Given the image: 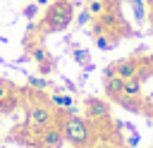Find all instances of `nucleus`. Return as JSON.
<instances>
[{"label": "nucleus", "instance_id": "obj_6", "mask_svg": "<svg viewBox=\"0 0 153 148\" xmlns=\"http://www.w3.org/2000/svg\"><path fill=\"white\" fill-rule=\"evenodd\" d=\"M112 69H115V76H120V79H134V76H139V62L134 60V57H129V60H120V62H112Z\"/></svg>", "mask_w": 153, "mask_h": 148}, {"label": "nucleus", "instance_id": "obj_21", "mask_svg": "<svg viewBox=\"0 0 153 148\" xmlns=\"http://www.w3.org/2000/svg\"><path fill=\"white\" fill-rule=\"evenodd\" d=\"M36 5H48V0H36Z\"/></svg>", "mask_w": 153, "mask_h": 148}, {"label": "nucleus", "instance_id": "obj_10", "mask_svg": "<svg viewBox=\"0 0 153 148\" xmlns=\"http://www.w3.org/2000/svg\"><path fill=\"white\" fill-rule=\"evenodd\" d=\"M139 93H141V81H139V76L127 79L124 86H122V95H127V98H139Z\"/></svg>", "mask_w": 153, "mask_h": 148}, {"label": "nucleus", "instance_id": "obj_1", "mask_svg": "<svg viewBox=\"0 0 153 148\" xmlns=\"http://www.w3.org/2000/svg\"><path fill=\"white\" fill-rule=\"evenodd\" d=\"M74 19V2L69 0H55L48 5L43 19H41V31L43 33H57V31H65Z\"/></svg>", "mask_w": 153, "mask_h": 148}, {"label": "nucleus", "instance_id": "obj_17", "mask_svg": "<svg viewBox=\"0 0 153 148\" xmlns=\"http://www.w3.org/2000/svg\"><path fill=\"white\" fill-rule=\"evenodd\" d=\"M129 2L134 5V14H136V19L143 21V0H129Z\"/></svg>", "mask_w": 153, "mask_h": 148}, {"label": "nucleus", "instance_id": "obj_11", "mask_svg": "<svg viewBox=\"0 0 153 148\" xmlns=\"http://www.w3.org/2000/svg\"><path fill=\"white\" fill-rule=\"evenodd\" d=\"M26 84H29V88H33V91H45L48 86H50V81L45 79V76H36V74H31L29 79H26Z\"/></svg>", "mask_w": 153, "mask_h": 148}, {"label": "nucleus", "instance_id": "obj_9", "mask_svg": "<svg viewBox=\"0 0 153 148\" xmlns=\"http://www.w3.org/2000/svg\"><path fill=\"white\" fill-rule=\"evenodd\" d=\"M29 57L36 62V64H41V62H48V60H53V55L43 48V45H29Z\"/></svg>", "mask_w": 153, "mask_h": 148}, {"label": "nucleus", "instance_id": "obj_4", "mask_svg": "<svg viewBox=\"0 0 153 148\" xmlns=\"http://www.w3.org/2000/svg\"><path fill=\"white\" fill-rule=\"evenodd\" d=\"M36 134H38V141L43 148H62V143H65V134L57 124H48V127L38 129Z\"/></svg>", "mask_w": 153, "mask_h": 148}, {"label": "nucleus", "instance_id": "obj_20", "mask_svg": "<svg viewBox=\"0 0 153 148\" xmlns=\"http://www.w3.org/2000/svg\"><path fill=\"white\" fill-rule=\"evenodd\" d=\"M136 143H139V134H136V131H131V136L127 138V146H131V148H136Z\"/></svg>", "mask_w": 153, "mask_h": 148}, {"label": "nucleus", "instance_id": "obj_19", "mask_svg": "<svg viewBox=\"0 0 153 148\" xmlns=\"http://www.w3.org/2000/svg\"><path fill=\"white\" fill-rule=\"evenodd\" d=\"M53 72V60H48V62H41L38 64V74L41 76H45V74H50Z\"/></svg>", "mask_w": 153, "mask_h": 148}, {"label": "nucleus", "instance_id": "obj_16", "mask_svg": "<svg viewBox=\"0 0 153 148\" xmlns=\"http://www.w3.org/2000/svg\"><path fill=\"white\" fill-rule=\"evenodd\" d=\"M10 91H12V84H10L7 79H0V103H5V100H7Z\"/></svg>", "mask_w": 153, "mask_h": 148}, {"label": "nucleus", "instance_id": "obj_22", "mask_svg": "<svg viewBox=\"0 0 153 148\" xmlns=\"http://www.w3.org/2000/svg\"><path fill=\"white\" fill-rule=\"evenodd\" d=\"M120 148H131V146H120Z\"/></svg>", "mask_w": 153, "mask_h": 148}, {"label": "nucleus", "instance_id": "obj_24", "mask_svg": "<svg viewBox=\"0 0 153 148\" xmlns=\"http://www.w3.org/2000/svg\"><path fill=\"white\" fill-rule=\"evenodd\" d=\"M88 2H91V0H88Z\"/></svg>", "mask_w": 153, "mask_h": 148}, {"label": "nucleus", "instance_id": "obj_15", "mask_svg": "<svg viewBox=\"0 0 153 148\" xmlns=\"http://www.w3.org/2000/svg\"><path fill=\"white\" fill-rule=\"evenodd\" d=\"M22 14H24L29 21H33V19H36V14H38V5H36V2H29V5L22 10Z\"/></svg>", "mask_w": 153, "mask_h": 148}, {"label": "nucleus", "instance_id": "obj_8", "mask_svg": "<svg viewBox=\"0 0 153 148\" xmlns=\"http://www.w3.org/2000/svg\"><path fill=\"white\" fill-rule=\"evenodd\" d=\"M122 86H124V79H120V76L103 79V88H105V95L110 100H120L122 98Z\"/></svg>", "mask_w": 153, "mask_h": 148}, {"label": "nucleus", "instance_id": "obj_13", "mask_svg": "<svg viewBox=\"0 0 153 148\" xmlns=\"http://www.w3.org/2000/svg\"><path fill=\"white\" fill-rule=\"evenodd\" d=\"M96 45H98L100 50H112V48H115V38H110V36H105V33H96Z\"/></svg>", "mask_w": 153, "mask_h": 148}, {"label": "nucleus", "instance_id": "obj_2", "mask_svg": "<svg viewBox=\"0 0 153 148\" xmlns=\"http://www.w3.org/2000/svg\"><path fill=\"white\" fill-rule=\"evenodd\" d=\"M62 134H65V141L72 143L74 148H86L91 143V127L86 122V117H79V115H67L60 124Z\"/></svg>", "mask_w": 153, "mask_h": 148}, {"label": "nucleus", "instance_id": "obj_23", "mask_svg": "<svg viewBox=\"0 0 153 148\" xmlns=\"http://www.w3.org/2000/svg\"><path fill=\"white\" fill-rule=\"evenodd\" d=\"M146 2H153V0H146Z\"/></svg>", "mask_w": 153, "mask_h": 148}, {"label": "nucleus", "instance_id": "obj_5", "mask_svg": "<svg viewBox=\"0 0 153 148\" xmlns=\"http://www.w3.org/2000/svg\"><path fill=\"white\" fill-rule=\"evenodd\" d=\"M84 112H86V119H105L110 115V103L91 95L84 100Z\"/></svg>", "mask_w": 153, "mask_h": 148}, {"label": "nucleus", "instance_id": "obj_3", "mask_svg": "<svg viewBox=\"0 0 153 148\" xmlns=\"http://www.w3.org/2000/svg\"><path fill=\"white\" fill-rule=\"evenodd\" d=\"M53 117H55V112H53L50 105H45V103H29L26 105V112H24V124L29 129H36L38 131V129L53 124Z\"/></svg>", "mask_w": 153, "mask_h": 148}, {"label": "nucleus", "instance_id": "obj_18", "mask_svg": "<svg viewBox=\"0 0 153 148\" xmlns=\"http://www.w3.org/2000/svg\"><path fill=\"white\" fill-rule=\"evenodd\" d=\"M91 19H93V17H91V12H88V10H81V12H79V17H76V24H79V26H86Z\"/></svg>", "mask_w": 153, "mask_h": 148}, {"label": "nucleus", "instance_id": "obj_7", "mask_svg": "<svg viewBox=\"0 0 153 148\" xmlns=\"http://www.w3.org/2000/svg\"><path fill=\"white\" fill-rule=\"evenodd\" d=\"M50 105L55 107V110H65L67 115H76V107H74V98H72V93H53L50 95Z\"/></svg>", "mask_w": 153, "mask_h": 148}, {"label": "nucleus", "instance_id": "obj_12", "mask_svg": "<svg viewBox=\"0 0 153 148\" xmlns=\"http://www.w3.org/2000/svg\"><path fill=\"white\" fill-rule=\"evenodd\" d=\"M72 57H74V62L81 64V67H86V64L91 62V55H88L86 48H74V50H72Z\"/></svg>", "mask_w": 153, "mask_h": 148}, {"label": "nucleus", "instance_id": "obj_14", "mask_svg": "<svg viewBox=\"0 0 153 148\" xmlns=\"http://www.w3.org/2000/svg\"><path fill=\"white\" fill-rule=\"evenodd\" d=\"M86 10L91 12V17H103V12H105V2H103V0H91Z\"/></svg>", "mask_w": 153, "mask_h": 148}]
</instances>
